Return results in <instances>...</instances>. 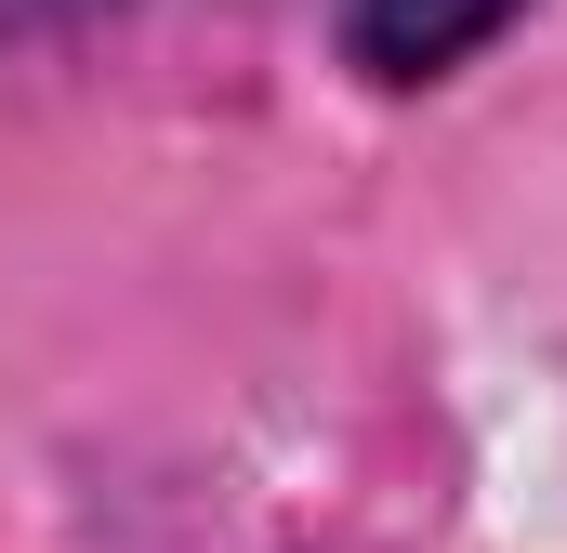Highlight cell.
<instances>
[{
  "mask_svg": "<svg viewBox=\"0 0 567 553\" xmlns=\"http://www.w3.org/2000/svg\"><path fill=\"white\" fill-rule=\"evenodd\" d=\"M528 0H343V53L370 66V80H449V66H475L502 27H515Z\"/></svg>",
  "mask_w": 567,
  "mask_h": 553,
  "instance_id": "1",
  "label": "cell"
}]
</instances>
